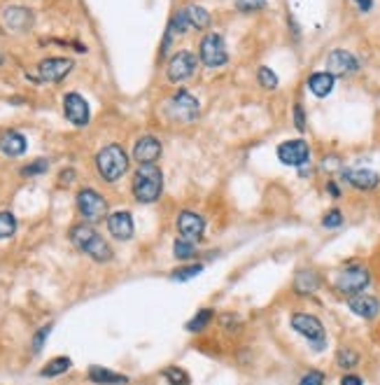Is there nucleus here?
I'll use <instances>...</instances> for the list:
<instances>
[{
	"label": "nucleus",
	"mask_w": 380,
	"mask_h": 385,
	"mask_svg": "<svg viewBox=\"0 0 380 385\" xmlns=\"http://www.w3.org/2000/svg\"><path fill=\"white\" fill-rule=\"evenodd\" d=\"M212 318H215V313H212L210 308H201V311L187 322V331H203L208 324L212 322Z\"/></svg>",
	"instance_id": "bb28decb"
},
{
	"label": "nucleus",
	"mask_w": 380,
	"mask_h": 385,
	"mask_svg": "<svg viewBox=\"0 0 380 385\" xmlns=\"http://www.w3.org/2000/svg\"><path fill=\"white\" fill-rule=\"evenodd\" d=\"M131 192L138 204H154L164 192V173L157 166H140L131 182Z\"/></svg>",
	"instance_id": "f03ea898"
},
{
	"label": "nucleus",
	"mask_w": 380,
	"mask_h": 385,
	"mask_svg": "<svg viewBox=\"0 0 380 385\" xmlns=\"http://www.w3.org/2000/svg\"><path fill=\"white\" fill-rule=\"evenodd\" d=\"M348 306L355 316L364 318V320H373L380 313V301L376 297H369V294H357V297H350Z\"/></svg>",
	"instance_id": "a211bd4d"
},
{
	"label": "nucleus",
	"mask_w": 380,
	"mask_h": 385,
	"mask_svg": "<svg viewBox=\"0 0 380 385\" xmlns=\"http://www.w3.org/2000/svg\"><path fill=\"white\" fill-rule=\"evenodd\" d=\"M70 241H73V245L77 248V250L89 254L93 262L103 264V262H110L112 259L110 243L105 241L93 227H89V224H75V227L70 229Z\"/></svg>",
	"instance_id": "f257e3e1"
},
{
	"label": "nucleus",
	"mask_w": 380,
	"mask_h": 385,
	"mask_svg": "<svg viewBox=\"0 0 380 385\" xmlns=\"http://www.w3.org/2000/svg\"><path fill=\"white\" fill-rule=\"evenodd\" d=\"M355 3H357V8L361 12H369L373 8V0H355Z\"/></svg>",
	"instance_id": "79ce46f5"
},
{
	"label": "nucleus",
	"mask_w": 380,
	"mask_h": 385,
	"mask_svg": "<svg viewBox=\"0 0 380 385\" xmlns=\"http://www.w3.org/2000/svg\"><path fill=\"white\" fill-rule=\"evenodd\" d=\"M77 210H80L82 220L89 224H96L108 215V201H105L96 189L85 187L77 192Z\"/></svg>",
	"instance_id": "423d86ee"
},
{
	"label": "nucleus",
	"mask_w": 380,
	"mask_h": 385,
	"mask_svg": "<svg viewBox=\"0 0 380 385\" xmlns=\"http://www.w3.org/2000/svg\"><path fill=\"white\" fill-rule=\"evenodd\" d=\"M161 152H164V147L159 143V138H154V135H142V138H138V143L133 145V159L140 166L157 164Z\"/></svg>",
	"instance_id": "2eb2a0df"
},
{
	"label": "nucleus",
	"mask_w": 380,
	"mask_h": 385,
	"mask_svg": "<svg viewBox=\"0 0 380 385\" xmlns=\"http://www.w3.org/2000/svg\"><path fill=\"white\" fill-rule=\"evenodd\" d=\"M369 283H371V274L364 264H348L338 271L334 287L338 294H343V297L350 299V297H357V294L364 292V289L369 287Z\"/></svg>",
	"instance_id": "20e7f679"
},
{
	"label": "nucleus",
	"mask_w": 380,
	"mask_h": 385,
	"mask_svg": "<svg viewBox=\"0 0 380 385\" xmlns=\"http://www.w3.org/2000/svg\"><path fill=\"white\" fill-rule=\"evenodd\" d=\"M199 56H201V63H203V66L222 68L224 63L229 61V52H227V45H224L222 35H219V33L203 35L201 47H199Z\"/></svg>",
	"instance_id": "0eeeda50"
},
{
	"label": "nucleus",
	"mask_w": 380,
	"mask_h": 385,
	"mask_svg": "<svg viewBox=\"0 0 380 385\" xmlns=\"http://www.w3.org/2000/svg\"><path fill=\"white\" fill-rule=\"evenodd\" d=\"M257 80H259V85L264 89H276L278 87V75L273 73L271 68H266V66H261L257 70Z\"/></svg>",
	"instance_id": "473e14b6"
},
{
	"label": "nucleus",
	"mask_w": 380,
	"mask_h": 385,
	"mask_svg": "<svg viewBox=\"0 0 380 385\" xmlns=\"http://www.w3.org/2000/svg\"><path fill=\"white\" fill-rule=\"evenodd\" d=\"M359 70V61L346 50H334L326 56V73L334 77H348Z\"/></svg>",
	"instance_id": "4468645a"
},
{
	"label": "nucleus",
	"mask_w": 380,
	"mask_h": 385,
	"mask_svg": "<svg viewBox=\"0 0 380 385\" xmlns=\"http://www.w3.org/2000/svg\"><path fill=\"white\" fill-rule=\"evenodd\" d=\"M334 85H336V77L331 73H313L308 77V89H311V94H315L317 98H324L329 96L331 91H334Z\"/></svg>",
	"instance_id": "412c9836"
},
{
	"label": "nucleus",
	"mask_w": 380,
	"mask_h": 385,
	"mask_svg": "<svg viewBox=\"0 0 380 385\" xmlns=\"http://www.w3.org/2000/svg\"><path fill=\"white\" fill-rule=\"evenodd\" d=\"M236 8L241 12H257L266 8V0H236Z\"/></svg>",
	"instance_id": "f704fd0d"
},
{
	"label": "nucleus",
	"mask_w": 380,
	"mask_h": 385,
	"mask_svg": "<svg viewBox=\"0 0 380 385\" xmlns=\"http://www.w3.org/2000/svg\"><path fill=\"white\" fill-rule=\"evenodd\" d=\"M73 366V362H70V358H54L49 364H45L43 369H40V376L45 378H54V376H61L65 374V371Z\"/></svg>",
	"instance_id": "393cba45"
},
{
	"label": "nucleus",
	"mask_w": 380,
	"mask_h": 385,
	"mask_svg": "<svg viewBox=\"0 0 380 385\" xmlns=\"http://www.w3.org/2000/svg\"><path fill=\"white\" fill-rule=\"evenodd\" d=\"M326 192H329V197H334V199L341 197V187H338L334 180H331V182H326Z\"/></svg>",
	"instance_id": "ea45409f"
},
{
	"label": "nucleus",
	"mask_w": 380,
	"mask_h": 385,
	"mask_svg": "<svg viewBox=\"0 0 380 385\" xmlns=\"http://www.w3.org/2000/svg\"><path fill=\"white\" fill-rule=\"evenodd\" d=\"M203 274V264H189V266H182L180 271H173L170 274V280H192V278Z\"/></svg>",
	"instance_id": "7c9ffc66"
},
{
	"label": "nucleus",
	"mask_w": 380,
	"mask_h": 385,
	"mask_svg": "<svg viewBox=\"0 0 380 385\" xmlns=\"http://www.w3.org/2000/svg\"><path fill=\"white\" fill-rule=\"evenodd\" d=\"M3 19L12 31H28L33 23V14L21 5H14V8H8L3 12Z\"/></svg>",
	"instance_id": "6ab92c4d"
},
{
	"label": "nucleus",
	"mask_w": 380,
	"mask_h": 385,
	"mask_svg": "<svg viewBox=\"0 0 380 385\" xmlns=\"http://www.w3.org/2000/svg\"><path fill=\"white\" fill-rule=\"evenodd\" d=\"M343 180L348 185H353L359 192H373L380 185V175L371 168H355V170H343Z\"/></svg>",
	"instance_id": "f3484780"
},
{
	"label": "nucleus",
	"mask_w": 380,
	"mask_h": 385,
	"mask_svg": "<svg viewBox=\"0 0 380 385\" xmlns=\"http://www.w3.org/2000/svg\"><path fill=\"white\" fill-rule=\"evenodd\" d=\"M196 63H199L196 54L182 50V52H177V54L170 56L168 68H166V75H168V80L173 82V85H180V82L189 80V77L196 73Z\"/></svg>",
	"instance_id": "9d476101"
},
{
	"label": "nucleus",
	"mask_w": 380,
	"mask_h": 385,
	"mask_svg": "<svg viewBox=\"0 0 380 385\" xmlns=\"http://www.w3.org/2000/svg\"><path fill=\"white\" fill-rule=\"evenodd\" d=\"M175 227L180 231L182 239L194 241V243L203 239V234H205V220L194 210H182L175 220Z\"/></svg>",
	"instance_id": "ddd939ff"
},
{
	"label": "nucleus",
	"mask_w": 380,
	"mask_h": 385,
	"mask_svg": "<svg viewBox=\"0 0 380 385\" xmlns=\"http://www.w3.org/2000/svg\"><path fill=\"white\" fill-rule=\"evenodd\" d=\"M49 331H52V324H47V327H43V329L38 331V334H35V339H33V351L35 353L43 351V343H45L47 336H49Z\"/></svg>",
	"instance_id": "e433bc0d"
},
{
	"label": "nucleus",
	"mask_w": 380,
	"mask_h": 385,
	"mask_svg": "<svg viewBox=\"0 0 380 385\" xmlns=\"http://www.w3.org/2000/svg\"><path fill=\"white\" fill-rule=\"evenodd\" d=\"M185 12H187L189 26L196 28V31H203V28L210 26V14H208V10L201 8V5H187Z\"/></svg>",
	"instance_id": "b1692460"
},
{
	"label": "nucleus",
	"mask_w": 380,
	"mask_h": 385,
	"mask_svg": "<svg viewBox=\"0 0 380 385\" xmlns=\"http://www.w3.org/2000/svg\"><path fill=\"white\" fill-rule=\"evenodd\" d=\"M164 378L170 385H192V378H189L187 371L180 369V366H166V369H164Z\"/></svg>",
	"instance_id": "c85d7f7f"
},
{
	"label": "nucleus",
	"mask_w": 380,
	"mask_h": 385,
	"mask_svg": "<svg viewBox=\"0 0 380 385\" xmlns=\"http://www.w3.org/2000/svg\"><path fill=\"white\" fill-rule=\"evenodd\" d=\"M96 168H98V175L103 177L105 182L122 180L128 170V154L117 143L105 145L103 150L96 154Z\"/></svg>",
	"instance_id": "7ed1b4c3"
},
{
	"label": "nucleus",
	"mask_w": 380,
	"mask_h": 385,
	"mask_svg": "<svg viewBox=\"0 0 380 385\" xmlns=\"http://www.w3.org/2000/svg\"><path fill=\"white\" fill-rule=\"evenodd\" d=\"M47 168H49V162H47V159H38V162L23 166V168H21V175H23V177H38V175H45Z\"/></svg>",
	"instance_id": "2f4dec72"
},
{
	"label": "nucleus",
	"mask_w": 380,
	"mask_h": 385,
	"mask_svg": "<svg viewBox=\"0 0 380 385\" xmlns=\"http://www.w3.org/2000/svg\"><path fill=\"white\" fill-rule=\"evenodd\" d=\"M289 324H292L294 331H299V334L311 343L313 351H324L326 331H324V324L320 322L315 316H311V313H294V316L289 318Z\"/></svg>",
	"instance_id": "39448f33"
},
{
	"label": "nucleus",
	"mask_w": 380,
	"mask_h": 385,
	"mask_svg": "<svg viewBox=\"0 0 380 385\" xmlns=\"http://www.w3.org/2000/svg\"><path fill=\"white\" fill-rule=\"evenodd\" d=\"M294 126L299 129L301 133L306 131V112L301 105H294Z\"/></svg>",
	"instance_id": "4c0bfd02"
},
{
	"label": "nucleus",
	"mask_w": 380,
	"mask_h": 385,
	"mask_svg": "<svg viewBox=\"0 0 380 385\" xmlns=\"http://www.w3.org/2000/svg\"><path fill=\"white\" fill-rule=\"evenodd\" d=\"M341 385H364V381H361L359 376H355V374H346L341 378Z\"/></svg>",
	"instance_id": "58836bf2"
},
{
	"label": "nucleus",
	"mask_w": 380,
	"mask_h": 385,
	"mask_svg": "<svg viewBox=\"0 0 380 385\" xmlns=\"http://www.w3.org/2000/svg\"><path fill=\"white\" fill-rule=\"evenodd\" d=\"M73 180H75V170L73 168L63 170V173H61V185H70Z\"/></svg>",
	"instance_id": "a19ab883"
},
{
	"label": "nucleus",
	"mask_w": 380,
	"mask_h": 385,
	"mask_svg": "<svg viewBox=\"0 0 380 385\" xmlns=\"http://www.w3.org/2000/svg\"><path fill=\"white\" fill-rule=\"evenodd\" d=\"M16 231V217L10 210H0V239H10Z\"/></svg>",
	"instance_id": "c756f323"
},
{
	"label": "nucleus",
	"mask_w": 380,
	"mask_h": 385,
	"mask_svg": "<svg viewBox=\"0 0 380 385\" xmlns=\"http://www.w3.org/2000/svg\"><path fill=\"white\" fill-rule=\"evenodd\" d=\"M343 224V212L341 210H329L326 215L322 217V227L324 229H338Z\"/></svg>",
	"instance_id": "72a5a7b5"
},
{
	"label": "nucleus",
	"mask_w": 380,
	"mask_h": 385,
	"mask_svg": "<svg viewBox=\"0 0 380 385\" xmlns=\"http://www.w3.org/2000/svg\"><path fill=\"white\" fill-rule=\"evenodd\" d=\"M199 112H201L199 100H196L189 91H185V89H180V91H177L175 96H170V100H168V115L173 117L175 122L189 124L199 117Z\"/></svg>",
	"instance_id": "6e6552de"
},
{
	"label": "nucleus",
	"mask_w": 380,
	"mask_h": 385,
	"mask_svg": "<svg viewBox=\"0 0 380 385\" xmlns=\"http://www.w3.org/2000/svg\"><path fill=\"white\" fill-rule=\"evenodd\" d=\"M173 254H175V259H180V262L194 259L196 257V243L182 239V236H180V239L173 243Z\"/></svg>",
	"instance_id": "a878e982"
},
{
	"label": "nucleus",
	"mask_w": 380,
	"mask_h": 385,
	"mask_svg": "<svg viewBox=\"0 0 380 385\" xmlns=\"http://www.w3.org/2000/svg\"><path fill=\"white\" fill-rule=\"evenodd\" d=\"M336 364L341 366V369H355V366L359 364V353L353 351V348H341V351L336 353Z\"/></svg>",
	"instance_id": "cd10ccee"
},
{
	"label": "nucleus",
	"mask_w": 380,
	"mask_h": 385,
	"mask_svg": "<svg viewBox=\"0 0 380 385\" xmlns=\"http://www.w3.org/2000/svg\"><path fill=\"white\" fill-rule=\"evenodd\" d=\"M108 231L112 234V239L117 241H128L133 236V217H131L128 210H115L108 215Z\"/></svg>",
	"instance_id": "dca6fc26"
},
{
	"label": "nucleus",
	"mask_w": 380,
	"mask_h": 385,
	"mask_svg": "<svg viewBox=\"0 0 380 385\" xmlns=\"http://www.w3.org/2000/svg\"><path fill=\"white\" fill-rule=\"evenodd\" d=\"M75 63L70 61V58H63V56H52V58H45V61H40L38 66V75H40V82H49V85H56V82H61L65 75L73 70Z\"/></svg>",
	"instance_id": "f8f14e48"
},
{
	"label": "nucleus",
	"mask_w": 380,
	"mask_h": 385,
	"mask_svg": "<svg viewBox=\"0 0 380 385\" xmlns=\"http://www.w3.org/2000/svg\"><path fill=\"white\" fill-rule=\"evenodd\" d=\"M317 287H320V276L313 269H304V271H299V274H296L294 289L299 294H311V292H315Z\"/></svg>",
	"instance_id": "5701e85b"
},
{
	"label": "nucleus",
	"mask_w": 380,
	"mask_h": 385,
	"mask_svg": "<svg viewBox=\"0 0 380 385\" xmlns=\"http://www.w3.org/2000/svg\"><path fill=\"white\" fill-rule=\"evenodd\" d=\"M26 138H23V133L19 131H5L0 135V152L5 154V157H21L23 152H26Z\"/></svg>",
	"instance_id": "aec40b11"
},
{
	"label": "nucleus",
	"mask_w": 380,
	"mask_h": 385,
	"mask_svg": "<svg viewBox=\"0 0 380 385\" xmlns=\"http://www.w3.org/2000/svg\"><path fill=\"white\" fill-rule=\"evenodd\" d=\"M63 115L73 126H87L89 117H91V110H89V103L82 94L68 91L63 96Z\"/></svg>",
	"instance_id": "9b49d317"
},
{
	"label": "nucleus",
	"mask_w": 380,
	"mask_h": 385,
	"mask_svg": "<svg viewBox=\"0 0 380 385\" xmlns=\"http://www.w3.org/2000/svg\"><path fill=\"white\" fill-rule=\"evenodd\" d=\"M89 381L96 383V385H126L128 378L124 374H115V371L105 369V366H89Z\"/></svg>",
	"instance_id": "4be33fe9"
},
{
	"label": "nucleus",
	"mask_w": 380,
	"mask_h": 385,
	"mask_svg": "<svg viewBox=\"0 0 380 385\" xmlns=\"http://www.w3.org/2000/svg\"><path fill=\"white\" fill-rule=\"evenodd\" d=\"M278 159H280L284 166L304 168V166L311 162V147H308L306 140H301V138L284 140V143L278 145Z\"/></svg>",
	"instance_id": "1a4fd4ad"
},
{
	"label": "nucleus",
	"mask_w": 380,
	"mask_h": 385,
	"mask_svg": "<svg viewBox=\"0 0 380 385\" xmlns=\"http://www.w3.org/2000/svg\"><path fill=\"white\" fill-rule=\"evenodd\" d=\"M299 385H324V374L322 371H308V374H304V378L299 381Z\"/></svg>",
	"instance_id": "c9c22d12"
}]
</instances>
